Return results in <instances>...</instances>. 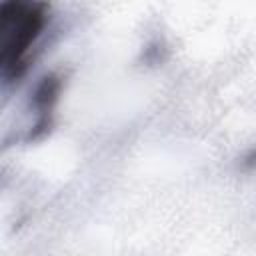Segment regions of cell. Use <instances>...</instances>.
I'll return each instance as SVG.
<instances>
[{
  "label": "cell",
  "mask_w": 256,
  "mask_h": 256,
  "mask_svg": "<svg viewBox=\"0 0 256 256\" xmlns=\"http://www.w3.org/2000/svg\"><path fill=\"white\" fill-rule=\"evenodd\" d=\"M46 24V8L38 0H4L0 10V60L6 74H18L28 48Z\"/></svg>",
  "instance_id": "cell-1"
}]
</instances>
